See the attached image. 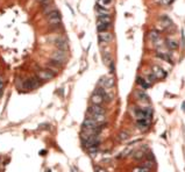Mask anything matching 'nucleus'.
<instances>
[{
    "mask_svg": "<svg viewBox=\"0 0 185 172\" xmlns=\"http://www.w3.org/2000/svg\"><path fill=\"white\" fill-rule=\"evenodd\" d=\"M182 40H183V43L185 44V32L182 30Z\"/></svg>",
    "mask_w": 185,
    "mask_h": 172,
    "instance_id": "obj_33",
    "label": "nucleus"
},
{
    "mask_svg": "<svg viewBox=\"0 0 185 172\" xmlns=\"http://www.w3.org/2000/svg\"><path fill=\"white\" fill-rule=\"evenodd\" d=\"M182 106H183V112H185V101L183 102V105H182Z\"/></svg>",
    "mask_w": 185,
    "mask_h": 172,
    "instance_id": "obj_34",
    "label": "nucleus"
},
{
    "mask_svg": "<svg viewBox=\"0 0 185 172\" xmlns=\"http://www.w3.org/2000/svg\"><path fill=\"white\" fill-rule=\"evenodd\" d=\"M47 21L52 27H59L62 23V16H61V13L58 12V9H55V11L50 12L49 14H47Z\"/></svg>",
    "mask_w": 185,
    "mask_h": 172,
    "instance_id": "obj_1",
    "label": "nucleus"
},
{
    "mask_svg": "<svg viewBox=\"0 0 185 172\" xmlns=\"http://www.w3.org/2000/svg\"><path fill=\"white\" fill-rule=\"evenodd\" d=\"M152 166H154V160H149V159H148V160H146V162L143 163V167H147V169H149V170H150Z\"/></svg>",
    "mask_w": 185,
    "mask_h": 172,
    "instance_id": "obj_26",
    "label": "nucleus"
},
{
    "mask_svg": "<svg viewBox=\"0 0 185 172\" xmlns=\"http://www.w3.org/2000/svg\"><path fill=\"white\" fill-rule=\"evenodd\" d=\"M146 80H147V81H148V83H149L150 85H151V84H152L154 81H155V80H156V77H155V76H154V74H149V76H148V78H147Z\"/></svg>",
    "mask_w": 185,
    "mask_h": 172,
    "instance_id": "obj_29",
    "label": "nucleus"
},
{
    "mask_svg": "<svg viewBox=\"0 0 185 172\" xmlns=\"http://www.w3.org/2000/svg\"><path fill=\"white\" fill-rule=\"evenodd\" d=\"M152 74L156 77V79H161V78H165L167 77V72L158 65H154L152 66Z\"/></svg>",
    "mask_w": 185,
    "mask_h": 172,
    "instance_id": "obj_6",
    "label": "nucleus"
},
{
    "mask_svg": "<svg viewBox=\"0 0 185 172\" xmlns=\"http://www.w3.org/2000/svg\"><path fill=\"white\" fill-rule=\"evenodd\" d=\"M149 40L152 42H157L160 40V32L157 30H151L149 33Z\"/></svg>",
    "mask_w": 185,
    "mask_h": 172,
    "instance_id": "obj_16",
    "label": "nucleus"
},
{
    "mask_svg": "<svg viewBox=\"0 0 185 172\" xmlns=\"http://www.w3.org/2000/svg\"><path fill=\"white\" fill-rule=\"evenodd\" d=\"M41 85V80L36 77V78H28L26 81H23V89L27 90V91H32V90H35L37 89L39 86Z\"/></svg>",
    "mask_w": 185,
    "mask_h": 172,
    "instance_id": "obj_2",
    "label": "nucleus"
},
{
    "mask_svg": "<svg viewBox=\"0 0 185 172\" xmlns=\"http://www.w3.org/2000/svg\"><path fill=\"white\" fill-rule=\"evenodd\" d=\"M136 94H137V97H139L140 100H142V101H149V97H148L143 91H137Z\"/></svg>",
    "mask_w": 185,
    "mask_h": 172,
    "instance_id": "obj_21",
    "label": "nucleus"
},
{
    "mask_svg": "<svg viewBox=\"0 0 185 172\" xmlns=\"http://www.w3.org/2000/svg\"><path fill=\"white\" fill-rule=\"evenodd\" d=\"M91 102H92V105H100L101 106V104L104 102V99H103L101 95L93 93L92 97H91Z\"/></svg>",
    "mask_w": 185,
    "mask_h": 172,
    "instance_id": "obj_12",
    "label": "nucleus"
},
{
    "mask_svg": "<svg viewBox=\"0 0 185 172\" xmlns=\"http://www.w3.org/2000/svg\"><path fill=\"white\" fill-rule=\"evenodd\" d=\"M156 56H157V57H160V58H162L163 61L169 62V63H171V64H172V61H171L170 55H168V53H163V52H156Z\"/></svg>",
    "mask_w": 185,
    "mask_h": 172,
    "instance_id": "obj_17",
    "label": "nucleus"
},
{
    "mask_svg": "<svg viewBox=\"0 0 185 172\" xmlns=\"http://www.w3.org/2000/svg\"><path fill=\"white\" fill-rule=\"evenodd\" d=\"M40 4H41V6H42L43 8H46V7H48L49 5H52V4H54V0H43V1H41Z\"/></svg>",
    "mask_w": 185,
    "mask_h": 172,
    "instance_id": "obj_25",
    "label": "nucleus"
},
{
    "mask_svg": "<svg viewBox=\"0 0 185 172\" xmlns=\"http://www.w3.org/2000/svg\"><path fill=\"white\" fill-rule=\"evenodd\" d=\"M98 22H103V23H111L112 19L110 15H98Z\"/></svg>",
    "mask_w": 185,
    "mask_h": 172,
    "instance_id": "obj_18",
    "label": "nucleus"
},
{
    "mask_svg": "<svg viewBox=\"0 0 185 172\" xmlns=\"http://www.w3.org/2000/svg\"><path fill=\"white\" fill-rule=\"evenodd\" d=\"M51 60L61 63V64H63L65 61H67V52L63 51V50H56L52 55H51Z\"/></svg>",
    "mask_w": 185,
    "mask_h": 172,
    "instance_id": "obj_3",
    "label": "nucleus"
},
{
    "mask_svg": "<svg viewBox=\"0 0 185 172\" xmlns=\"http://www.w3.org/2000/svg\"><path fill=\"white\" fill-rule=\"evenodd\" d=\"M104 62H105V64H110V63H111V58H110V55H108V53H105V55H104Z\"/></svg>",
    "mask_w": 185,
    "mask_h": 172,
    "instance_id": "obj_31",
    "label": "nucleus"
},
{
    "mask_svg": "<svg viewBox=\"0 0 185 172\" xmlns=\"http://www.w3.org/2000/svg\"><path fill=\"white\" fill-rule=\"evenodd\" d=\"M167 47H168L169 49H171V50H175V49L178 48V42H176V41H173V40H168V41H167Z\"/></svg>",
    "mask_w": 185,
    "mask_h": 172,
    "instance_id": "obj_20",
    "label": "nucleus"
},
{
    "mask_svg": "<svg viewBox=\"0 0 185 172\" xmlns=\"http://www.w3.org/2000/svg\"><path fill=\"white\" fill-rule=\"evenodd\" d=\"M98 40H99L100 42H104V43H110V42L113 40V35H112V33H110L108 30H106V32H100V33L98 34Z\"/></svg>",
    "mask_w": 185,
    "mask_h": 172,
    "instance_id": "obj_5",
    "label": "nucleus"
},
{
    "mask_svg": "<svg viewBox=\"0 0 185 172\" xmlns=\"http://www.w3.org/2000/svg\"><path fill=\"white\" fill-rule=\"evenodd\" d=\"M136 83L141 86L142 89H144V90H147V89H149V87H150V84H149L146 79H143L142 77H137V78H136Z\"/></svg>",
    "mask_w": 185,
    "mask_h": 172,
    "instance_id": "obj_14",
    "label": "nucleus"
},
{
    "mask_svg": "<svg viewBox=\"0 0 185 172\" xmlns=\"http://www.w3.org/2000/svg\"><path fill=\"white\" fill-rule=\"evenodd\" d=\"M55 45L58 50H63V51H67L68 50V42L64 40V39H57L55 40Z\"/></svg>",
    "mask_w": 185,
    "mask_h": 172,
    "instance_id": "obj_9",
    "label": "nucleus"
},
{
    "mask_svg": "<svg viewBox=\"0 0 185 172\" xmlns=\"http://www.w3.org/2000/svg\"><path fill=\"white\" fill-rule=\"evenodd\" d=\"M88 113H93V114H101V115H105L106 109L104 107H101L100 105H91L88 108Z\"/></svg>",
    "mask_w": 185,
    "mask_h": 172,
    "instance_id": "obj_8",
    "label": "nucleus"
},
{
    "mask_svg": "<svg viewBox=\"0 0 185 172\" xmlns=\"http://www.w3.org/2000/svg\"><path fill=\"white\" fill-rule=\"evenodd\" d=\"M95 172H108V171L103 169V167H100V166H96L95 167Z\"/></svg>",
    "mask_w": 185,
    "mask_h": 172,
    "instance_id": "obj_32",
    "label": "nucleus"
},
{
    "mask_svg": "<svg viewBox=\"0 0 185 172\" xmlns=\"http://www.w3.org/2000/svg\"><path fill=\"white\" fill-rule=\"evenodd\" d=\"M99 1H100V6L101 7H108V6L112 5L113 0H99Z\"/></svg>",
    "mask_w": 185,
    "mask_h": 172,
    "instance_id": "obj_23",
    "label": "nucleus"
},
{
    "mask_svg": "<svg viewBox=\"0 0 185 172\" xmlns=\"http://www.w3.org/2000/svg\"><path fill=\"white\" fill-rule=\"evenodd\" d=\"M111 27V23H103V22H97V30L100 32H106Z\"/></svg>",
    "mask_w": 185,
    "mask_h": 172,
    "instance_id": "obj_15",
    "label": "nucleus"
},
{
    "mask_svg": "<svg viewBox=\"0 0 185 172\" xmlns=\"http://www.w3.org/2000/svg\"><path fill=\"white\" fill-rule=\"evenodd\" d=\"M105 89H112L114 86V79L112 77H103L100 79V83H99Z\"/></svg>",
    "mask_w": 185,
    "mask_h": 172,
    "instance_id": "obj_7",
    "label": "nucleus"
},
{
    "mask_svg": "<svg viewBox=\"0 0 185 172\" xmlns=\"http://www.w3.org/2000/svg\"><path fill=\"white\" fill-rule=\"evenodd\" d=\"M137 127L141 129V130H146V129H148L149 128V125H150V122H149V120L148 119H143V120H137Z\"/></svg>",
    "mask_w": 185,
    "mask_h": 172,
    "instance_id": "obj_13",
    "label": "nucleus"
},
{
    "mask_svg": "<svg viewBox=\"0 0 185 172\" xmlns=\"http://www.w3.org/2000/svg\"><path fill=\"white\" fill-rule=\"evenodd\" d=\"M4 89H5V83H4L3 78L0 77V98H1V95L4 93Z\"/></svg>",
    "mask_w": 185,
    "mask_h": 172,
    "instance_id": "obj_27",
    "label": "nucleus"
},
{
    "mask_svg": "<svg viewBox=\"0 0 185 172\" xmlns=\"http://www.w3.org/2000/svg\"><path fill=\"white\" fill-rule=\"evenodd\" d=\"M56 9V7H55V5L52 4V5H49L48 7H46L44 9H43V12H44V14L47 15V14H49L50 12H52V11H55Z\"/></svg>",
    "mask_w": 185,
    "mask_h": 172,
    "instance_id": "obj_24",
    "label": "nucleus"
},
{
    "mask_svg": "<svg viewBox=\"0 0 185 172\" xmlns=\"http://www.w3.org/2000/svg\"><path fill=\"white\" fill-rule=\"evenodd\" d=\"M144 152L143 151H141V150H139V151H136V152H134V155H133V157H134V159H136V160H140V159H142V158H144Z\"/></svg>",
    "mask_w": 185,
    "mask_h": 172,
    "instance_id": "obj_22",
    "label": "nucleus"
},
{
    "mask_svg": "<svg viewBox=\"0 0 185 172\" xmlns=\"http://www.w3.org/2000/svg\"><path fill=\"white\" fill-rule=\"evenodd\" d=\"M160 22H161V24H162L164 28L172 27V21H171V19H170L168 15H162V16L160 18Z\"/></svg>",
    "mask_w": 185,
    "mask_h": 172,
    "instance_id": "obj_11",
    "label": "nucleus"
},
{
    "mask_svg": "<svg viewBox=\"0 0 185 172\" xmlns=\"http://www.w3.org/2000/svg\"><path fill=\"white\" fill-rule=\"evenodd\" d=\"M118 138H119V141H126V139L129 138V133L126 131V130H122V131L119 133Z\"/></svg>",
    "mask_w": 185,
    "mask_h": 172,
    "instance_id": "obj_19",
    "label": "nucleus"
},
{
    "mask_svg": "<svg viewBox=\"0 0 185 172\" xmlns=\"http://www.w3.org/2000/svg\"><path fill=\"white\" fill-rule=\"evenodd\" d=\"M155 1L157 4H160V5H169L172 0H155Z\"/></svg>",
    "mask_w": 185,
    "mask_h": 172,
    "instance_id": "obj_30",
    "label": "nucleus"
},
{
    "mask_svg": "<svg viewBox=\"0 0 185 172\" xmlns=\"http://www.w3.org/2000/svg\"><path fill=\"white\" fill-rule=\"evenodd\" d=\"M54 77H55V74L51 73V72L48 71V70H40V71H37V78H39L41 81H42V80H46V81L51 80V79H54Z\"/></svg>",
    "mask_w": 185,
    "mask_h": 172,
    "instance_id": "obj_4",
    "label": "nucleus"
},
{
    "mask_svg": "<svg viewBox=\"0 0 185 172\" xmlns=\"http://www.w3.org/2000/svg\"><path fill=\"white\" fill-rule=\"evenodd\" d=\"M37 1H39V3H41V1H43V0H37Z\"/></svg>",
    "mask_w": 185,
    "mask_h": 172,
    "instance_id": "obj_35",
    "label": "nucleus"
},
{
    "mask_svg": "<svg viewBox=\"0 0 185 172\" xmlns=\"http://www.w3.org/2000/svg\"><path fill=\"white\" fill-rule=\"evenodd\" d=\"M149 171H150L149 169L143 167V166H141V167H135V169L133 170V172H149Z\"/></svg>",
    "mask_w": 185,
    "mask_h": 172,
    "instance_id": "obj_28",
    "label": "nucleus"
},
{
    "mask_svg": "<svg viewBox=\"0 0 185 172\" xmlns=\"http://www.w3.org/2000/svg\"><path fill=\"white\" fill-rule=\"evenodd\" d=\"M88 114H90V115L87 118L91 119V120H93V121H96L98 125L105 122V115H101V114H93V113H88Z\"/></svg>",
    "mask_w": 185,
    "mask_h": 172,
    "instance_id": "obj_10",
    "label": "nucleus"
}]
</instances>
